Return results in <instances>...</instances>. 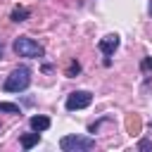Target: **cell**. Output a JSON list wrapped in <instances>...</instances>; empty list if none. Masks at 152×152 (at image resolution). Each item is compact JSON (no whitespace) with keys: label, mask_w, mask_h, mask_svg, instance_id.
Listing matches in <instances>:
<instances>
[{"label":"cell","mask_w":152,"mask_h":152,"mask_svg":"<svg viewBox=\"0 0 152 152\" xmlns=\"http://www.w3.org/2000/svg\"><path fill=\"white\" fill-rule=\"evenodd\" d=\"M119 43H121V40H119V36H116V33H109V36L100 38L97 48H100V50H102V52H104V55L109 57V55H114V50L119 48Z\"/></svg>","instance_id":"obj_5"},{"label":"cell","mask_w":152,"mask_h":152,"mask_svg":"<svg viewBox=\"0 0 152 152\" xmlns=\"http://www.w3.org/2000/svg\"><path fill=\"white\" fill-rule=\"evenodd\" d=\"M28 17V10L26 7H14L12 10V21H24Z\"/></svg>","instance_id":"obj_8"},{"label":"cell","mask_w":152,"mask_h":152,"mask_svg":"<svg viewBox=\"0 0 152 152\" xmlns=\"http://www.w3.org/2000/svg\"><path fill=\"white\" fill-rule=\"evenodd\" d=\"M59 147L64 152H88L95 147V140L88 135H64L59 140Z\"/></svg>","instance_id":"obj_3"},{"label":"cell","mask_w":152,"mask_h":152,"mask_svg":"<svg viewBox=\"0 0 152 152\" xmlns=\"http://www.w3.org/2000/svg\"><path fill=\"white\" fill-rule=\"evenodd\" d=\"M14 52L19 55V57H31V59H36V57H43L45 55V50H43V45L40 43H36L33 38H28V36H19V38H14Z\"/></svg>","instance_id":"obj_2"},{"label":"cell","mask_w":152,"mask_h":152,"mask_svg":"<svg viewBox=\"0 0 152 152\" xmlns=\"http://www.w3.org/2000/svg\"><path fill=\"white\" fill-rule=\"evenodd\" d=\"M78 69H81L78 64H71V69H69V76H74V74H78Z\"/></svg>","instance_id":"obj_12"},{"label":"cell","mask_w":152,"mask_h":152,"mask_svg":"<svg viewBox=\"0 0 152 152\" xmlns=\"http://www.w3.org/2000/svg\"><path fill=\"white\" fill-rule=\"evenodd\" d=\"M28 86H31V71H28V66H17L5 78V90L7 93H21Z\"/></svg>","instance_id":"obj_1"},{"label":"cell","mask_w":152,"mask_h":152,"mask_svg":"<svg viewBox=\"0 0 152 152\" xmlns=\"http://www.w3.org/2000/svg\"><path fill=\"white\" fill-rule=\"evenodd\" d=\"M31 128L33 131H38V133H43V131H48L50 128V119L48 116H43V114H36V116H31Z\"/></svg>","instance_id":"obj_6"},{"label":"cell","mask_w":152,"mask_h":152,"mask_svg":"<svg viewBox=\"0 0 152 152\" xmlns=\"http://www.w3.org/2000/svg\"><path fill=\"white\" fill-rule=\"evenodd\" d=\"M90 102H93V95H90L88 90H74V93H69V97H66V109H69V112L86 109Z\"/></svg>","instance_id":"obj_4"},{"label":"cell","mask_w":152,"mask_h":152,"mask_svg":"<svg viewBox=\"0 0 152 152\" xmlns=\"http://www.w3.org/2000/svg\"><path fill=\"white\" fill-rule=\"evenodd\" d=\"M150 14H152V5H150Z\"/></svg>","instance_id":"obj_14"},{"label":"cell","mask_w":152,"mask_h":152,"mask_svg":"<svg viewBox=\"0 0 152 152\" xmlns=\"http://www.w3.org/2000/svg\"><path fill=\"white\" fill-rule=\"evenodd\" d=\"M38 140H40V133H38V131L26 133V135H21V147H24V150H31L33 145H38Z\"/></svg>","instance_id":"obj_7"},{"label":"cell","mask_w":152,"mask_h":152,"mask_svg":"<svg viewBox=\"0 0 152 152\" xmlns=\"http://www.w3.org/2000/svg\"><path fill=\"white\" fill-rule=\"evenodd\" d=\"M0 59H2V43H0Z\"/></svg>","instance_id":"obj_13"},{"label":"cell","mask_w":152,"mask_h":152,"mask_svg":"<svg viewBox=\"0 0 152 152\" xmlns=\"http://www.w3.org/2000/svg\"><path fill=\"white\" fill-rule=\"evenodd\" d=\"M138 150H152V142L150 140H140L138 142Z\"/></svg>","instance_id":"obj_11"},{"label":"cell","mask_w":152,"mask_h":152,"mask_svg":"<svg viewBox=\"0 0 152 152\" xmlns=\"http://www.w3.org/2000/svg\"><path fill=\"white\" fill-rule=\"evenodd\" d=\"M142 71H152V57H145L142 59Z\"/></svg>","instance_id":"obj_10"},{"label":"cell","mask_w":152,"mask_h":152,"mask_svg":"<svg viewBox=\"0 0 152 152\" xmlns=\"http://www.w3.org/2000/svg\"><path fill=\"white\" fill-rule=\"evenodd\" d=\"M0 112H10V114H19V107L12 102H0Z\"/></svg>","instance_id":"obj_9"}]
</instances>
